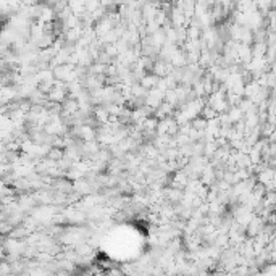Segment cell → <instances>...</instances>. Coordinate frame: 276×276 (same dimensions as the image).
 <instances>
[{
  "mask_svg": "<svg viewBox=\"0 0 276 276\" xmlns=\"http://www.w3.org/2000/svg\"><path fill=\"white\" fill-rule=\"evenodd\" d=\"M159 81H160V78L155 76V74H146L139 84L143 86L146 91H154V89L159 86Z\"/></svg>",
  "mask_w": 276,
  "mask_h": 276,
  "instance_id": "obj_1",
  "label": "cell"
},
{
  "mask_svg": "<svg viewBox=\"0 0 276 276\" xmlns=\"http://www.w3.org/2000/svg\"><path fill=\"white\" fill-rule=\"evenodd\" d=\"M262 276H276V263H268L260 270Z\"/></svg>",
  "mask_w": 276,
  "mask_h": 276,
  "instance_id": "obj_2",
  "label": "cell"
}]
</instances>
